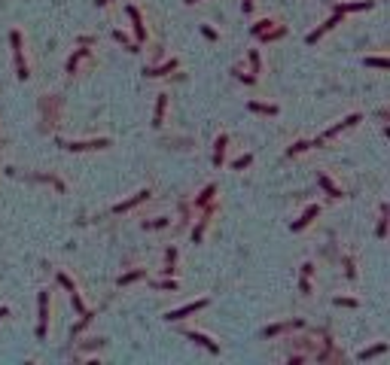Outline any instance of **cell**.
Masks as SVG:
<instances>
[{
    "mask_svg": "<svg viewBox=\"0 0 390 365\" xmlns=\"http://www.w3.org/2000/svg\"><path fill=\"white\" fill-rule=\"evenodd\" d=\"M9 43H13V52H16V64H18V79H28V64H25V55H21V33L13 31L9 33Z\"/></svg>",
    "mask_w": 390,
    "mask_h": 365,
    "instance_id": "cell-1",
    "label": "cell"
},
{
    "mask_svg": "<svg viewBox=\"0 0 390 365\" xmlns=\"http://www.w3.org/2000/svg\"><path fill=\"white\" fill-rule=\"evenodd\" d=\"M110 140L107 137H98V140H76V143H64V149L71 152H86V149H107Z\"/></svg>",
    "mask_w": 390,
    "mask_h": 365,
    "instance_id": "cell-2",
    "label": "cell"
},
{
    "mask_svg": "<svg viewBox=\"0 0 390 365\" xmlns=\"http://www.w3.org/2000/svg\"><path fill=\"white\" fill-rule=\"evenodd\" d=\"M40 323H37V338H46V323H49V292H40Z\"/></svg>",
    "mask_w": 390,
    "mask_h": 365,
    "instance_id": "cell-3",
    "label": "cell"
},
{
    "mask_svg": "<svg viewBox=\"0 0 390 365\" xmlns=\"http://www.w3.org/2000/svg\"><path fill=\"white\" fill-rule=\"evenodd\" d=\"M204 304H208V299H198V301H192V304H183V307H177V311H168L165 319H168V323H171V319H183V316H189L195 311H201Z\"/></svg>",
    "mask_w": 390,
    "mask_h": 365,
    "instance_id": "cell-4",
    "label": "cell"
},
{
    "mask_svg": "<svg viewBox=\"0 0 390 365\" xmlns=\"http://www.w3.org/2000/svg\"><path fill=\"white\" fill-rule=\"evenodd\" d=\"M341 16H345V13H341V9H336V13H332V18H326V21H323V25H320V28H317L314 33H308V43H317V40L323 37L326 31H332V28L338 25V18H341Z\"/></svg>",
    "mask_w": 390,
    "mask_h": 365,
    "instance_id": "cell-5",
    "label": "cell"
},
{
    "mask_svg": "<svg viewBox=\"0 0 390 365\" xmlns=\"http://www.w3.org/2000/svg\"><path fill=\"white\" fill-rule=\"evenodd\" d=\"M128 18H131V25H134V37H137V43H143V40H146V28H143L141 9H137V6H128Z\"/></svg>",
    "mask_w": 390,
    "mask_h": 365,
    "instance_id": "cell-6",
    "label": "cell"
},
{
    "mask_svg": "<svg viewBox=\"0 0 390 365\" xmlns=\"http://www.w3.org/2000/svg\"><path fill=\"white\" fill-rule=\"evenodd\" d=\"M317 213H320V204H308V207H305V213H302L299 219L293 222V232H302V228H305L308 222H311V219H314Z\"/></svg>",
    "mask_w": 390,
    "mask_h": 365,
    "instance_id": "cell-7",
    "label": "cell"
},
{
    "mask_svg": "<svg viewBox=\"0 0 390 365\" xmlns=\"http://www.w3.org/2000/svg\"><path fill=\"white\" fill-rule=\"evenodd\" d=\"M186 338L195 341V344H201L204 350H211V353H220V344H216V341H211L204 332H186Z\"/></svg>",
    "mask_w": 390,
    "mask_h": 365,
    "instance_id": "cell-8",
    "label": "cell"
},
{
    "mask_svg": "<svg viewBox=\"0 0 390 365\" xmlns=\"http://www.w3.org/2000/svg\"><path fill=\"white\" fill-rule=\"evenodd\" d=\"M146 198H150V192H137V195H131L128 201H122V204H116V207H113V213H125V210H131V207H137V204H141V201H146Z\"/></svg>",
    "mask_w": 390,
    "mask_h": 365,
    "instance_id": "cell-9",
    "label": "cell"
},
{
    "mask_svg": "<svg viewBox=\"0 0 390 365\" xmlns=\"http://www.w3.org/2000/svg\"><path fill=\"white\" fill-rule=\"evenodd\" d=\"M226 146H229V137L220 134V137H216V149H213V165H216V167L226 162Z\"/></svg>",
    "mask_w": 390,
    "mask_h": 365,
    "instance_id": "cell-10",
    "label": "cell"
},
{
    "mask_svg": "<svg viewBox=\"0 0 390 365\" xmlns=\"http://www.w3.org/2000/svg\"><path fill=\"white\" fill-rule=\"evenodd\" d=\"M165 107H168V95H159V100H156V116H153V125H156V128L165 122Z\"/></svg>",
    "mask_w": 390,
    "mask_h": 365,
    "instance_id": "cell-11",
    "label": "cell"
},
{
    "mask_svg": "<svg viewBox=\"0 0 390 365\" xmlns=\"http://www.w3.org/2000/svg\"><path fill=\"white\" fill-rule=\"evenodd\" d=\"M357 122H360V113H354V116H348L345 122H338L336 128H329V131H326V137H336V134H338L341 128H351V125H357Z\"/></svg>",
    "mask_w": 390,
    "mask_h": 365,
    "instance_id": "cell-12",
    "label": "cell"
},
{
    "mask_svg": "<svg viewBox=\"0 0 390 365\" xmlns=\"http://www.w3.org/2000/svg\"><path fill=\"white\" fill-rule=\"evenodd\" d=\"M174 67H177V61L171 58V61H165L162 67H153V70H143V73H146V76H165V73H171V70H174Z\"/></svg>",
    "mask_w": 390,
    "mask_h": 365,
    "instance_id": "cell-13",
    "label": "cell"
},
{
    "mask_svg": "<svg viewBox=\"0 0 390 365\" xmlns=\"http://www.w3.org/2000/svg\"><path fill=\"white\" fill-rule=\"evenodd\" d=\"M317 182H320V186H323V189L329 192L332 198H341V189H336V186H332V180H329L326 174H320V177H317Z\"/></svg>",
    "mask_w": 390,
    "mask_h": 365,
    "instance_id": "cell-14",
    "label": "cell"
},
{
    "mask_svg": "<svg viewBox=\"0 0 390 365\" xmlns=\"http://www.w3.org/2000/svg\"><path fill=\"white\" fill-rule=\"evenodd\" d=\"M86 55H89V49H79V52H73V55H71V61H67V73H76V64L83 61Z\"/></svg>",
    "mask_w": 390,
    "mask_h": 365,
    "instance_id": "cell-15",
    "label": "cell"
},
{
    "mask_svg": "<svg viewBox=\"0 0 390 365\" xmlns=\"http://www.w3.org/2000/svg\"><path fill=\"white\" fill-rule=\"evenodd\" d=\"M384 350H387V344H375V347H369V350H363L357 359H363V362H366V359H372V356H381Z\"/></svg>",
    "mask_w": 390,
    "mask_h": 365,
    "instance_id": "cell-16",
    "label": "cell"
},
{
    "mask_svg": "<svg viewBox=\"0 0 390 365\" xmlns=\"http://www.w3.org/2000/svg\"><path fill=\"white\" fill-rule=\"evenodd\" d=\"M250 110H253V113H266V116H274V113H278L274 104H256V100H250Z\"/></svg>",
    "mask_w": 390,
    "mask_h": 365,
    "instance_id": "cell-17",
    "label": "cell"
},
{
    "mask_svg": "<svg viewBox=\"0 0 390 365\" xmlns=\"http://www.w3.org/2000/svg\"><path fill=\"white\" fill-rule=\"evenodd\" d=\"M341 6V13H354V9H369L372 6V0H357V3H338Z\"/></svg>",
    "mask_w": 390,
    "mask_h": 365,
    "instance_id": "cell-18",
    "label": "cell"
},
{
    "mask_svg": "<svg viewBox=\"0 0 390 365\" xmlns=\"http://www.w3.org/2000/svg\"><path fill=\"white\" fill-rule=\"evenodd\" d=\"M213 195H216V186H208V189H204V192H201L198 198H195V207H204V204H208V201H211Z\"/></svg>",
    "mask_w": 390,
    "mask_h": 365,
    "instance_id": "cell-19",
    "label": "cell"
},
{
    "mask_svg": "<svg viewBox=\"0 0 390 365\" xmlns=\"http://www.w3.org/2000/svg\"><path fill=\"white\" fill-rule=\"evenodd\" d=\"M113 37H116V40H119V43L125 46V49H128V52H141V49H137V43H131V40H128V37H125V33H122V31H113Z\"/></svg>",
    "mask_w": 390,
    "mask_h": 365,
    "instance_id": "cell-20",
    "label": "cell"
},
{
    "mask_svg": "<svg viewBox=\"0 0 390 365\" xmlns=\"http://www.w3.org/2000/svg\"><path fill=\"white\" fill-rule=\"evenodd\" d=\"M146 271H131V274H122L119 277V286H128V283H134V280H141Z\"/></svg>",
    "mask_w": 390,
    "mask_h": 365,
    "instance_id": "cell-21",
    "label": "cell"
},
{
    "mask_svg": "<svg viewBox=\"0 0 390 365\" xmlns=\"http://www.w3.org/2000/svg\"><path fill=\"white\" fill-rule=\"evenodd\" d=\"M174 262H177V249L171 247L168 253H165V265H168V268H165V274H174Z\"/></svg>",
    "mask_w": 390,
    "mask_h": 365,
    "instance_id": "cell-22",
    "label": "cell"
},
{
    "mask_svg": "<svg viewBox=\"0 0 390 365\" xmlns=\"http://www.w3.org/2000/svg\"><path fill=\"white\" fill-rule=\"evenodd\" d=\"M274 25V21H268V18H262V21H256V25H253V33H256V37H262V33H268V28Z\"/></svg>",
    "mask_w": 390,
    "mask_h": 365,
    "instance_id": "cell-23",
    "label": "cell"
},
{
    "mask_svg": "<svg viewBox=\"0 0 390 365\" xmlns=\"http://www.w3.org/2000/svg\"><path fill=\"white\" fill-rule=\"evenodd\" d=\"M308 146H314V143H308V140H299V143H293L290 149H286V155H299V152H305Z\"/></svg>",
    "mask_w": 390,
    "mask_h": 365,
    "instance_id": "cell-24",
    "label": "cell"
},
{
    "mask_svg": "<svg viewBox=\"0 0 390 365\" xmlns=\"http://www.w3.org/2000/svg\"><path fill=\"white\" fill-rule=\"evenodd\" d=\"M284 329H290V323H278V326H268V329H266L262 335H266V338H274V335H281Z\"/></svg>",
    "mask_w": 390,
    "mask_h": 365,
    "instance_id": "cell-25",
    "label": "cell"
},
{
    "mask_svg": "<svg viewBox=\"0 0 390 365\" xmlns=\"http://www.w3.org/2000/svg\"><path fill=\"white\" fill-rule=\"evenodd\" d=\"M366 67H378V70H387L390 61H387V58H366Z\"/></svg>",
    "mask_w": 390,
    "mask_h": 365,
    "instance_id": "cell-26",
    "label": "cell"
},
{
    "mask_svg": "<svg viewBox=\"0 0 390 365\" xmlns=\"http://www.w3.org/2000/svg\"><path fill=\"white\" fill-rule=\"evenodd\" d=\"M250 162H253V155H241V158H235V162H232V167H235V170H244Z\"/></svg>",
    "mask_w": 390,
    "mask_h": 365,
    "instance_id": "cell-27",
    "label": "cell"
},
{
    "mask_svg": "<svg viewBox=\"0 0 390 365\" xmlns=\"http://www.w3.org/2000/svg\"><path fill=\"white\" fill-rule=\"evenodd\" d=\"M204 228H208V219H201L198 225H195V232H192V241H195V244H198V241H201V234H204Z\"/></svg>",
    "mask_w": 390,
    "mask_h": 365,
    "instance_id": "cell-28",
    "label": "cell"
},
{
    "mask_svg": "<svg viewBox=\"0 0 390 365\" xmlns=\"http://www.w3.org/2000/svg\"><path fill=\"white\" fill-rule=\"evenodd\" d=\"M71 301H73V307H76L79 314H86V304H83V299H79V292H76V289L71 292Z\"/></svg>",
    "mask_w": 390,
    "mask_h": 365,
    "instance_id": "cell-29",
    "label": "cell"
},
{
    "mask_svg": "<svg viewBox=\"0 0 390 365\" xmlns=\"http://www.w3.org/2000/svg\"><path fill=\"white\" fill-rule=\"evenodd\" d=\"M58 283H61V286H64L67 292H73V289H76V286H73V280L67 277V274H58Z\"/></svg>",
    "mask_w": 390,
    "mask_h": 365,
    "instance_id": "cell-30",
    "label": "cell"
},
{
    "mask_svg": "<svg viewBox=\"0 0 390 365\" xmlns=\"http://www.w3.org/2000/svg\"><path fill=\"white\" fill-rule=\"evenodd\" d=\"M156 286H159V289H171V292H174V289H177V280H162V283H156Z\"/></svg>",
    "mask_w": 390,
    "mask_h": 365,
    "instance_id": "cell-31",
    "label": "cell"
},
{
    "mask_svg": "<svg viewBox=\"0 0 390 365\" xmlns=\"http://www.w3.org/2000/svg\"><path fill=\"white\" fill-rule=\"evenodd\" d=\"M336 304H338V307H357V301H354V299H341V295L336 299Z\"/></svg>",
    "mask_w": 390,
    "mask_h": 365,
    "instance_id": "cell-32",
    "label": "cell"
},
{
    "mask_svg": "<svg viewBox=\"0 0 390 365\" xmlns=\"http://www.w3.org/2000/svg\"><path fill=\"white\" fill-rule=\"evenodd\" d=\"M146 228H165L168 225V219H156V222H143Z\"/></svg>",
    "mask_w": 390,
    "mask_h": 365,
    "instance_id": "cell-33",
    "label": "cell"
},
{
    "mask_svg": "<svg viewBox=\"0 0 390 365\" xmlns=\"http://www.w3.org/2000/svg\"><path fill=\"white\" fill-rule=\"evenodd\" d=\"M311 274H314V265H311V262H305V265H302V277H311Z\"/></svg>",
    "mask_w": 390,
    "mask_h": 365,
    "instance_id": "cell-34",
    "label": "cell"
},
{
    "mask_svg": "<svg viewBox=\"0 0 390 365\" xmlns=\"http://www.w3.org/2000/svg\"><path fill=\"white\" fill-rule=\"evenodd\" d=\"M250 64H253V70H259V52H250Z\"/></svg>",
    "mask_w": 390,
    "mask_h": 365,
    "instance_id": "cell-35",
    "label": "cell"
},
{
    "mask_svg": "<svg viewBox=\"0 0 390 365\" xmlns=\"http://www.w3.org/2000/svg\"><path fill=\"white\" fill-rule=\"evenodd\" d=\"M201 33H204L208 40H216V31H213V28H201Z\"/></svg>",
    "mask_w": 390,
    "mask_h": 365,
    "instance_id": "cell-36",
    "label": "cell"
},
{
    "mask_svg": "<svg viewBox=\"0 0 390 365\" xmlns=\"http://www.w3.org/2000/svg\"><path fill=\"white\" fill-rule=\"evenodd\" d=\"M299 289H302V292H311V283H308V277L299 280Z\"/></svg>",
    "mask_w": 390,
    "mask_h": 365,
    "instance_id": "cell-37",
    "label": "cell"
},
{
    "mask_svg": "<svg viewBox=\"0 0 390 365\" xmlns=\"http://www.w3.org/2000/svg\"><path fill=\"white\" fill-rule=\"evenodd\" d=\"M253 9V0H244V13H250Z\"/></svg>",
    "mask_w": 390,
    "mask_h": 365,
    "instance_id": "cell-38",
    "label": "cell"
},
{
    "mask_svg": "<svg viewBox=\"0 0 390 365\" xmlns=\"http://www.w3.org/2000/svg\"><path fill=\"white\" fill-rule=\"evenodd\" d=\"M3 316H9V311H6V307H0V319H3Z\"/></svg>",
    "mask_w": 390,
    "mask_h": 365,
    "instance_id": "cell-39",
    "label": "cell"
},
{
    "mask_svg": "<svg viewBox=\"0 0 390 365\" xmlns=\"http://www.w3.org/2000/svg\"><path fill=\"white\" fill-rule=\"evenodd\" d=\"M107 3H113V0H98V6H107Z\"/></svg>",
    "mask_w": 390,
    "mask_h": 365,
    "instance_id": "cell-40",
    "label": "cell"
},
{
    "mask_svg": "<svg viewBox=\"0 0 390 365\" xmlns=\"http://www.w3.org/2000/svg\"><path fill=\"white\" fill-rule=\"evenodd\" d=\"M186 3H198V0H186Z\"/></svg>",
    "mask_w": 390,
    "mask_h": 365,
    "instance_id": "cell-41",
    "label": "cell"
}]
</instances>
